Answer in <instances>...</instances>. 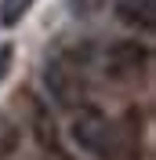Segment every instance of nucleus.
<instances>
[{
    "mask_svg": "<svg viewBox=\"0 0 156 160\" xmlns=\"http://www.w3.org/2000/svg\"><path fill=\"white\" fill-rule=\"evenodd\" d=\"M116 18L134 29H153L156 26V0H116Z\"/></svg>",
    "mask_w": 156,
    "mask_h": 160,
    "instance_id": "nucleus-4",
    "label": "nucleus"
},
{
    "mask_svg": "<svg viewBox=\"0 0 156 160\" xmlns=\"http://www.w3.org/2000/svg\"><path fill=\"white\" fill-rule=\"evenodd\" d=\"M149 69V48L138 40H120L105 51V73L113 80H138Z\"/></svg>",
    "mask_w": 156,
    "mask_h": 160,
    "instance_id": "nucleus-3",
    "label": "nucleus"
},
{
    "mask_svg": "<svg viewBox=\"0 0 156 160\" xmlns=\"http://www.w3.org/2000/svg\"><path fill=\"white\" fill-rule=\"evenodd\" d=\"M76 15H98V11L105 8V0H69Z\"/></svg>",
    "mask_w": 156,
    "mask_h": 160,
    "instance_id": "nucleus-6",
    "label": "nucleus"
},
{
    "mask_svg": "<svg viewBox=\"0 0 156 160\" xmlns=\"http://www.w3.org/2000/svg\"><path fill=\"white\" fill-rule=\"evenodd\" d=\"M37 0H0V26H18Z\"/></svg>",
    "mask_w": 156,
    "mask_h": 160,
    "instance_id": "nucleus-5",
    "label": "nucleus"
},
{
    "mask_svg": "<svg viewBox=\"0 0 156 160\" xmlns=\"http://www.w3.org/2000/svg\"><path fill=\"white\" fill-rule=\"evenodd\" d=\"M69 138L76 149L91 153V157H113L116 153V128L95 106H80V113L69 124Z\"/></svg>",
    "mask_w": 156,
    "mask_h": 160,
    "instance_id": "nucleus-1",
    "label": "nucleus"
},
{
    "mask_svg": "<svg viewBox=\"0 0 156 160\" xmlns=\"http://www.w3.org/2000/svg\"><path fill=\"white\" fill-rule=\"evenodd\" d=\"M11 58H15V48H11V44H0V80L7 77V69H11Z\"/></svg>",
    "mask_w": 156,
    "mask_h": 160,
    "instance_id": "nucleus-7",
    "label": "nucleus"
},
{
    "mask_svg": "<svg viewBox=\"0 0 156 160\" xmlns=\"http://www.w3.org/2000/svg\"><path fill=\"white\" fill-rule=\"evenodd\" d=\"M44 84H47L51 98L58 102V106H66V109H73V106H80V102L87 98L84 73H80L76 66H69L66 58L47 62V69H44Z\"/></svg>",
    "mask_w": 156,
    "mask_h": 160,
    "instance_id": "nucleus-2",
    "label": "nucleus"
}]
</instances>
